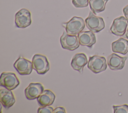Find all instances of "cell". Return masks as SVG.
<instances>
[{
    "label": "cell",
    "instance_id": "603a6c76",
    "mask_svg": "<svg viewBox=\"0 0 128 113\" xmlns=\"http://www.w3.org/2000/svg\"><path fill=\"white\" fill-rule=\"evenodd\" d=\"M125 37H126V38L128 39V28H127V30H126V31Z\"/></svg>",
    "mask_w": 128,
    "mask_h": 113
},
{
    "label": "cell",
    "instance_id": "4fadbf2b",
    "mask_svg": "<svg viewBox=\"0 0 128 113\" xmlns=\"http://www.w3.org/2000/svg\"><path fill=\"white\" fill-rule=\"evenodd\" d=\"M78 37L80 45L89 48L92 47L96 41L94 33L90 30L81 31L78 34Z\"/></svg>",
    "mask_w": 128,
    "mask_h": 113
},
{
    "label": "cell",
    "instance_id": "ffe728a7",
    "mask_svg": "<svg viewBox=\"0 0 128 113\" xmlns=\"http://www.w3.org/2000/svg\"><path fill=\"white\" fill-rule=\"evenodd\" d=\"M53 108L50 106L41 107L38 110V113H53Z\"/></svg>",
    "mask_w": 128,
    "mask_h": 113
},
{
    "label": "cell",
    "instance_id": "ba28073f",
    "mask_svg": "<svg viewBox=\"0 0 128 113\" xmlns=\"http://www.w3.org/2000/svg\"><path fill=\"white\" fill-rule=\"evenodd\" d=\"M128 26V20L125 17L120 16L114 20L110 29L114 35L122 36L126 33Z\"/></svg>",
    "mask_w": 128,
    "mask_h": 113
},
{
    "label": "cell",
    "instance_id": "7a4b0ae2",
    "mask_svg": "<svg viewBox=\"0 0 128 113\" xmlns=\"http://www.w3.org/2000/svg\"><path fill=\"white\" fill-rule=\"evenodd\" d=\"M85 23L87 28L94 33H98L104 29L105 23L101 17L95 15L90 11L88 16L85 19Z\"/></svg>",
    "mask_w": 128,
    "mask_h": 113
},
{
    "label": "cell",
    "instance_id": "52a82bcc",
    "mask_svg": "<svg viewBox=\"0 0 128 113\" xmlns=\"http://www.w3.org/2000/svg\"><path fill=\"white\" fill-rule=\"evenodd\" d=\"M14 22L18 28H24L30 26L32 23L30 11L26 8L18 10L15 14Z\"/></svg>",
    "mask_w": 128,
    "mask_h": 113
},
{
    "label": "cell",
    "instance_id": "44dd1931",
    "mask_svg": "<svg viewBox=\"0 0 128 113\" xmlns=\"http://www.w3.org/2000/svg\"><path fill=\"white\" fill-rule=\"evenodd\" d=\"M66 110L64 108L58 107L54 110L53 113H66Z\"/></svg>",
    "mask_w": 128,
    "mask_h": 113
},
{
    "label": "cell",
    "instance_id": "5b68a950",
    "mask_svg": "<svg viewBox=\"0 0 128 113\" xmlns=\"http://www.w3.org/2000/svg\"><path fill=\"white\" fill-rule=\"evenodd\" d=\"M20 83L19 80L14 73L3 72L1 74L0 86L10 90H13L19 85Z\"/></svg>",
    "mask_w": 128,
    "mask_h": 113
},
{
    "label": "cell",
    "instance_id": "d6986e66",
    "mask_svg": "<svg viewBox=\"0 0 128 113\" xmlns=\"http://www.w3.org/2000/svg\"><path fill=\"white\" fill-rule=\"evenodd\" d=\"M114 113H128V105L124 104L121 106H112Z\"/></svg>",
    "mask_w": 128,
    "mask_h": 113
},
{
    "label": "cell",
    "instance_id": "ac0fdd59",
    "mask_svg": "<svg viewBox=\"0 0 128 113\" xmlns=\"http://www.w3.org/2000/svg\"><path fill=\"white\" fill-rule=\"evenodd\" d=\"M89 0H72V2L75 7L83 8L88 5Z\"/></svg>",
    "mask_w": 128,
    "mask_h": 113
},
{
    "label": "cell",
    "instance_id": "5bb4252c",
    "mask_svg": "<svg viewBox=\"0 0 128 113\" xmlns=\"http://www.w3.org/2000/svg\"><path fill=\"white\" fill-rule=\"evenodd\" d=\"M0 101L2 105L6 109L12 107L16 102V99L12 90L6 88L0 90Z\"/></svg>",
    "mask_w": 128,
    "mask_h": 113
},
{
    "label": "cell",
    "instance_id": "277c9868",
    "mask_svg": "<svg viewBox=\"0 0 128 113\" xmlns=\"http://www.w3.org/2000/svg\"><path fill=\"white\" fill-rule=\"evenodd\" d=\"M106 58L99 55H94L89 57L88 68L93 73L98 74L104 71L107 68Z\"/></svg>",
    "mask_w": 128,
    "mask_h": 113
},
{
    "label": "cell",
    "instance_id": "3957f363",
    "mask_svg": "<svg viewBox=\"0 0 128 113\" xmlns=\"http://www.w3.org/2000/svg\"><path fill=\"white\" fill-rule=\"evenodd\" d=\"M32 63L33 69L40 75H44L50 70L49 62L47 58L42 54H34L32 58Z\"/></svg>",
    "mask_w": 128,
    "mask_h": 113
},
{
    "label": "cell",
    "instance_id": "7402d4cb",
    "mask_svg": "<svg viewBox=\"0 0 128 113\" xmlns=\"http://www.w3.org/2000/svg\"><path fill=\"white\" fill-rule=\"evenodd\" d=\"M123 13L125 16V17L128 20V4L124 7L122 9Z\"/></svg>",
    "mask_w": 128,
    "mask_h": 113
},
{
    "label": "cell",
    "instance_id": "30bf717a",
    "mask_svg": "<svg viewBox=\"0 0 128 113\" xmlns=\"http://www.w3.org/2000/svg\"><path fill=\"white\" fill-rule=\"evenodd\" d=\"M127 58L126 56L122 57L116 54L112 53L107 57V64L112 70H122L124 66Z\"/></svg>",
    "mask_w": 128,
    "mask_h": 113
},
{
    "label": "cell",
    "instance_id": "2e32d148",
    "mask_svg": "<svg viewBox=\"0 0 128 113\" xmlns=\"http://www.w3.org/2000/svg\"><path fill=\"white\" fill-rule=\"evenodd\" d=\"M112 49L114 52L125 55L128 52V40L120 38L112 43Z\"/></svg>",
    "mask_w": 128,
    "mask_h": 113
},
{
    "label": "cell",
    "instance_id": "7c38bea8",
    "mask_svg": "<svg viewBox=\"0 0 128 113\" xmlns=\"http://www.w3.org/2000/svg\"><path fill=\"white\" fill-rule=\"evenodd\" d=\"M88 63L86 55L84 53L76 54L72 57L70 65L74 70L82 73L84 67Z\"/></svg>",
    "mask_w": 128,
    "mask_h": 113
},
{
    "label": "cell",
    "instance_id": "e0dca14e",
    "mask_svg": "<svg viewBox=\"0 0 128 113\" xmlns=\"http://www.w3.org/2000/svg\"><path fill=\"white\" fill-rule=\"evenodd\" d=\"M109 0H90L89 5L92 11L95 14L105 10L106 2Z\"/></svg>",
    "mask_w": 128,
    "mask_h": 113
},
{
    "label": "cell",
    "instance_id": "8992f818",
    "mask_svg": "<svg viewBox=\"0 0 128 113\" xmlns=\"http://www.w3.org/2000/svg\"><path fill=\"white\" fill-rule=\"evenodd\" d=\"M60 43L62 48L69 51H74L78 48L80 43L76 35H70L64 31L60 38Z\"/></svg>",
    "mask_w": 128,
    "mask_h": 113
},
{
    "label": "cell",
    "instance_id": "9a60e30c",
    "mask_svg": "<svg viewBox=\"0 0 128 113\" xmlns=\"http://www.w3.org/2000/svg\"><path fill=\"white\" fill-rule=\"evenodd\" d=\"M55 99L56 96L52 91L45 90L37 98V102L40 107L50 106L54 103Z\"/></svg>",
    "mask_w": 128,
    "mask_h": 113
},
{
    "label": "cell",
    "instance_id": "8fae6325",
    "mask_svg": "<svg viewBox=\"0 0 128 113\" xmlns=\"http://www.w3.org/2000/svg\"><path fill=\"white\" fill-rule=\"evenodd\" d=\"M44 91L43 85L40 83H31L24 90L26 98L29 100L37 99Z\"/></svg>",
    "mask_w": 128,
    "mask_h": 113
},
{
    "label": "cell",
    "instance_id": "9c48e42d",
    "mask_svg": "<svg viewBox=\"0 0 128 113\" xmlns=\"http://www.w3.org/2000/svg\"><path fill=\"white\" fill-rule=\"evenodd\" d=\"M14 67L21 75H28L33 69L32 62L22 57H19L14 62Z\"/></svg>",
    "mask_w": 128,
    "mask_h": 113
},
{
    "label": "cell",
    "instance_id": "6da1fadb",
    "mask_svg": "<svg viewBox=\"0 0 128 113\" xmlns=\"http://www.w3.org/2000/svg\"><path fill=\"white\" fill-rule=\"evenodd\" d=\"M85 24L82 18L74 16L68 21L63 23L62 25L68 34L78 35L84 28Z\"/></svg>",
    "mask_w": 128,
    "mask_h": 113
}]
</instances>
